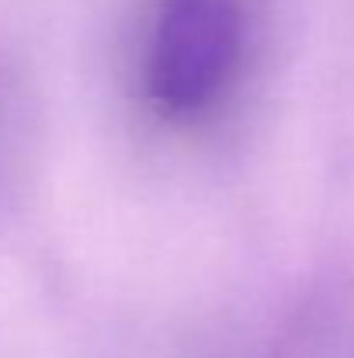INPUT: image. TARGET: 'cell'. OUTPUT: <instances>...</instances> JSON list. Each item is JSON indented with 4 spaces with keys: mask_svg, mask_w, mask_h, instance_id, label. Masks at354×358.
I'll use <instances>...</instances> for the list:
<instances>
[{
    "mask_svg": "<svg viewBox=\"0 0 354 358\" xmlns=\"http://www.w3.org/2000/svg\"><path fill=\"white\" fill-rule=\"evenodd\" d=\"M243 63L239 0H160L146 49V91L167 119H202L233 91Z\"/></svg>",
    "mask_w": 354,
    "mask_h": 358,
    "instance_id": "obj_1",
    "label": "cell"
}]
</instances>
